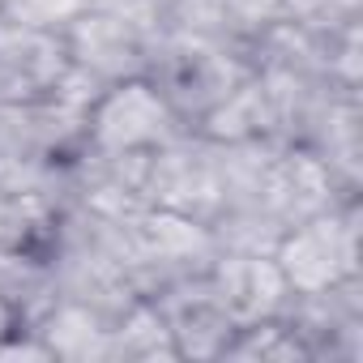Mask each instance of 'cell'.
Here are the masks:
<instances>
[{
  "label": "cell",
  "mask_w": 363,
  "mask_h": 363,
  "mask_svg": "<svg viewBox=\"0 0 363 363\" xmlns=\"http://www.w3.org/2000/svg\"><path fill=\"white\" fill-rule=\"evenodd\" d=\"M252 77L240 39H162L145 82L162 94L175 120L201 133V124Z\"/></svg>",
  "instance_id": "cell-1"
},
{
  "label": "cell",
  "mask_w": 363,
  "mask_h": 363,
  "mask_svg": "<svg viewBox=\"0 0 363 363\" xmlns=\"http://www.w3.org/2000/svg\"><path fill=\"white\" fill-rule=\"evenodd\" d=\"M278 18L299 26V30L325 35V30H337L346 22H359V0H282Z\"/></svg>",
  "instance_id": "cell-11"
},
{
  "label": "cell",
  "mask_w": 363,
  "mask_h": 363,
  "mask_svg": "<svg viewBox=\"0 0 363 363\" xmlns=\"http://www.w3.org/2000/svg\"><path fill=\"white\" fill-rule=\"evenodd\" d=\"M282 316L295 329L308 359H346V363H354L363 354L359 278H346V282L312 291V295H291Z\"/></svg>",
  "instance_id": "cell-6"
},
{
  "label": "cell",
  "mask_w": 363,
  "mask_h": 363,
  "mask_svg": "<svg viewBox=\"0 0 363 363\" xmlns=\"http://www.w3.org/2000/svg\"><path fill=\"white\" fill-rule=\"evenodd\" d=\"M107 359H179L154 299H137L116 316L107 333Z\"/></svg>",
  "instance_id": "cell-9"
},
{
  "label": "cell",
  "mask_w": 363,
  "mask_h": 363,
  "mask_svg": "<svg viewBox=\"0 0 363 363\" xmlns=\"http://www.w3.org/2000/svg\"><path fill=\"white\" fill-rule=\"evenodd\" d=\"M274 265L291 295H312L359 278V206L354 197L303 218L274 244Z\"/></svg>",
  "instance_id": "cell-2"
},
{
  "label": "cell",
  "mask_w": 363,
  "mask_h": 363,
  "mask_svg": "<svg viewBox=\"0 0 363 363\" xmlns=\"http://www.w3.org/2000/svg\"><path fill=\"white\" fill-rule=\"evenodd\" d=\"M218 303L235 320V329L269 320L286 308L291 291L274 265V252H252V248H218L214 265L206 269Z\"/></svg>",
  "instance_id": "cell-7"
},
{
  "label": "cell",
  "mask_w": 363,
  "mask_h": 363,
  "mask_svg": "<svg viewBox=\"0 0 363 363\" xmlns=\"http://www.w3.org/2000/svg\"><path fill=\"white\" fill-rule=\"evenodd\" d=\"M175 133H193V128L175 120V111L162 103V94L145 77L107 86L86 116V150H103V154L154 150Z\"/></svg>",
  "instance_id": "cell-4"
},
{
  "label": "cell",
  "mask_w": 363,
  "mask_h": 363,
  "mask_svg": "<svg viewBox=\"0 0 363 363\" xmlns=\"http://www.w3.org/2000/svg\"><path fill=\"white\" fill-rule=\"evenodd\" d=\"M278 13H282V0H227V22L235 39L265 30L269 22H278Z\"/></svg>",
  "instance_id": "cell-13"
},
{
  "label": "cell",
  "mask_w": 363,
  "mask_h": 363,
  "mask_svg": "<svg viewBox=\"0 0 363 363\" xmlns=\"http://www.w3.org/2000/svg\"><path fill=\"white\" fill-rule=\"evenodd\" d=\"M90 0H0V13H13L39 26H69Z\"/></svg>",
  "instance_id": "cell-12"
},
{
  "label": "cell",
  "mask_w": 363,
  "mask_h": 363,
  "mask_svg": "<svg viewBox=\"0 0 363 363\" xmlns=\"http://www.w3.org/2000/svg\"><path fill=\"white\" fill-rule=\"evenodd\" d=\"M154 308H158V316H162V325H167V333L175 342V354L218 359V354H227L231 337L240 333L235 320L227 316V308L218 303V295H214L206 274L158 291Z\"/></svg>",
  "instance_id": "cell-8"
},
{
  "label": "cell",
  "mask_w": 363,
  "mask_h": 363,
  "mask_svg": "<svg viewBox=\"0 0 363 363\" xmlns=\"http://www.w3.org/2000/svg\"><path fill=\"white\" fill-rule=\"evenodd\" d=\"M150 210H167L214 227L223 210V145L206 133H175L150 150L145 171Z\"/></svg>",
  "instance_id": "cell-3"
},
{
  "label": "cell",
  "mask_w": 363,
  "mask_h": 363,
  "mask_svg": "<svg viewBox=\"0 0 363 363\" xmlns=\"http://www.w3.org/2000/svg\"><path fill=\"white\" fill-rule=\"evenodd\" d=\"M162 39H235L227 0H154Z\"/></svg>",
  "instance_id": "cell-10"
},
{
  "label": "cell",
  "mask_w": 363,
  "mask_h": 363,
  "mask_svg": "<svg viewBox=\"0 0 363 363\" xmlns=\"http://www.w3.org/2000/svg\"><path fill=\"white\" fill-rule=\"evenodd\" d=\"M69 73L65 26L22 22L0 13V103H35L56 94Z\"/></svg>",
  "instance_id": "cell-5"
}]
</instances>
